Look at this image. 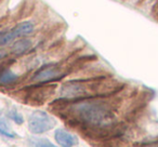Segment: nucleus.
<instances>
[{
	"instance_id": "f257e3e1",
	"label": "nucleus",
	"mask_w": 158,
	"mask_h": 147,
	"mask_svg": "<svg viewBox=\"0 0 158 147\" xmlns=\"http://www.w3.org/2000/svg\"><path fill=\"white\" fill-rule=\"evenodd\" d=\"M73 112L81 121L93 127H103L112 122L110 107L99 100L80 101L73 106Z\"/></svg>"
},
{
	"instance_id": "f03ea898",
	"label": "nucleus",
	"mask_w": 158,
	"mask_h": 147,
	"mask_svg": "<svg viewBox=\"0 0 158 147\" xmlns=\"http://www.w3.org/2000/svg\"><path fill=\"white\" fill-rule=\"evenodd\" d=\"M28 130L33 134H42L50 131L56 125L52 116L44 110H35L28 117Z\"/></svg>"
},
{
	"instance_id": "7ed1b4c3",
	"label": "nucleus",
	"mask_w": 158,
	"mask_h": 147,
	"mask_svg": "<svg viewBox=\"0 0 158 147\" xmlns=\"http://www.w3.org/2000/svg\"><path fill=\"white\" fill-rule=\"evenodd\" d=\"M88 88L85 84L78 81H72L64 84L60 90V96L62 99L74 100L81 99L88 94Z\"/></svg>"
},
{
	"instance_id": "20e7f679",
	"label": "nucleus",
	"mask_w": 158,
	"mask_h": 147,
	"mask_svg": "<svg viewBox=\"0 0 158 147\" xmlns=\"http://www.w3.org/2000/svg\"><path fill=\"white\" fill-rule=\"evenodd\" d=\"M61 70L59 67L54 65H49L44 66V68L39 69L34 76V80L39 82H47V81H52V80H56L61 78Z\"/></svg>"
},
{
	"instance_id": "39448f33",
	"label": "nucleus",
	"mask_w": 158,
	"mask_h": 147,
	"mask_svg": "<svg viewBox=\"0 0 158 147\" xmlns=\"http://www.w3.org/2000/svg\"><path fill=\"white\" fill-rule=\"evenodd\" d=\"M54 138L57 144L63 147H72L78 144V138L70 132L66 131L65 129H57L54 133Z\"/></svg>"
},
{
	"instance_id": "423d86ee",
	"label": "nucleus",
	"mask_w": 158,
	"mask_h": 147,
	"mask_svg": "<svg viewBox=\"0 0 158 147\" xmlns=\"http://www.w3.org/2000/svg\"><path fill=\"white\" fill-rule=\"evenodd\" d=\"M35 29V25L31 22V21H25V22L19 23L12 28L14 35L16 38L21 37H26V36L31 35Z\"/></svg>"
},
{
	"instance_id": "0eeeda50",
	"label": "nucleus",
	"mask_w": 158,
	"mask_h": 147,
	"mask_svg": "<svg viewBox=\"0 0 158 147\" xmlns=\"http://www.w3.org/2000/svg\"><path fill=\"white\" fill-rule=\"evenodd\" d=\"M31 41L28 38H22L19 39L12 44L11 51L14 55H23L31 49Z\"/></svg>"
},
{
	"instance_id": "6e6552de",
	"label": "nucleus",
	"mask_w": 158,
	"mask_h": 147,
	"mask_svg": "<svg viewBox=\"0 0 158 147\" xmlns=\"http://www.w3.org/2000/svg\"><path fill=\"white\" fill-rule=\"evenodd\" d=\"M18 75L14 74L12 70L10 69H5L3 71L0 72V84L3 86H9L18 80Z\"/></svg>"
},
{
	"instance_id": "1a4fd4ad",
	"label": "nucleus",
	"mask_w": 158,
	"mask_h": 147,
	"mask_svg": "<svg viewBox=\"0 0 158 147\" xmlns=\"http://www.w3.org/2000/svg\"><path fill=\"white\" fill-rule=\"evenodd\" d=\"M27 142L31 146H38V147H53L54 145L46 137H40V136H29L27 138Z\"/></svg>"
},
{
	"instance_id": "9d476101",
	"label": "nucleus",
	"mask_w": 158,
	"mask_h": 147,
	"mask_svg": "<svg viewBox=\"0 0 158 147\" xmlns=\"http://www.w3.org/2000/svg\"><path fill=\"white\" fill-rule=\"evenodd\" d=\"M0 134L8 138H15L18 136L15 132L11 129L9 123H7L5 120H0Z\"/></svg>"
},
{
	"instance_id": "9b49d317",
	"label": "nucleus",
	"mask_w": 158,
	"mask_h": 147,
	"mask_svg": "<svg viewBox=\"0 0 158 147\" xmlns=\"http://www.w3.org/2000/svg\"><path fill=\"white\" fill-rule=\"evenodd\" d=\"M15 35H14L13 31H0V47L9 44L11 41L15 39Z\"/></svg>"
},
{
	"instance_id": "f8f14e48",
	"label": "nucleus",
	"mask_w": 158,
	"mask_h": 147,
	"mask_svg": "<svg viewBox=\"0 0 158 147\" xmlns=\"http://www.w3.org/2000/svg\"><path fill=\"white\" fill-rule=\"evenodd\" d=\"M7 116H8V118H10L14 123H16V125H23V123H24V117H23L22 114L19 112L16 109L9 110Z\"/></svg>"
},
{
	"instance_id": "ddd939ff",
	"label": "nucleus",
	"mask_w": 158,
	"mask_h": 147,
	"mask_svg": "<svg viewBox=\"0 0 158 147\" xmlns=\"http://www.w3.org/2000/svg\"><path fill=\"white\" fill-rule=\"evenodd\" d=\"M0 115H1V110H0Z\"/></svg>"
}]
</instances>
